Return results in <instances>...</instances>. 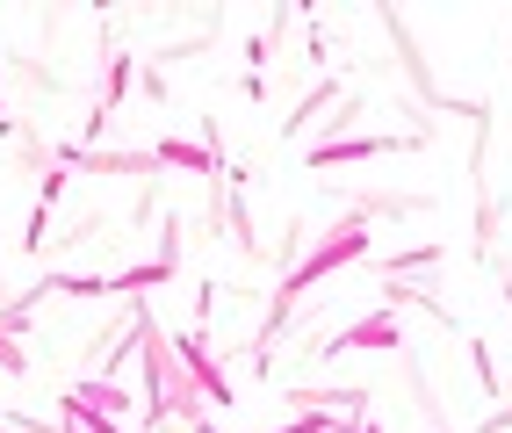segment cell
Listing matches in <instances>:
<instances>
[{
  "instance_id": "7a4b0ae2",
  "label": "cell",
  "mask_w": 512,
  "mask_h": 433,
  "mask_svg": "<svg viewBox=\"0 0 512 433\" xmlns=\"http://www.w3.org/2000/svg\"><path fill=\"white\" fill-rule=\"evenodd\" d=\"M419 138H339V145H311L303 159H311V174H325V166H354V159H383V152H412Z\"/></svg>"
},
{
  "instance_id": "52a82bcc",
  "label": "cell",
  "mask_w": 512,
  "mask_h": 433,
  "mask_svg": "<svg viewBox=\"0 0 512 433\" xmlns=\"http://www.w3.org/2000/svg\"><path fill=\"white\" fill-rule=\"evenodd\" d=\"M332 102H339V80H318V87L296 102V116H289L282 130H289V138H303V130H311V116H318V109H332Z\"/></svg>"
},
{
  "instance_id": "277c9868",
  "label": "cell",
  "mask_w": 512,
  "mask_h": 433,
  "mask_svg": "<svg viewBox=\"0 0 512 433\" xmlns=\"http://www.w3.org/2000/svg\"><path fill=\"white\" fill-rule=\"evenodd\" d=\"M174 354H181V376H188L195 390H210V405H231V383L217 376V361H210V347H202V332H188Z\"/></svg>"
},
{
  "instance_id": "2e32d148",
  "label": "cell",
  "mask_w": 512,
  "mask_h": 433,
  "mask_svg": "<svg viewBox=\"0 0 512 433\" xmlns=\"http://www.w3.org/2000/svg\"><path fill=\"white\" fill-rule=\"evenodd\" d=\"M354 433H383V426H375V419H361V426H354Z\"/></svg>"
},
{
  "instance_id": "9c48e42d",
  "label": "cell",
  "mask_w": 512,
  "mask_h": 433,
  "mask_svg": "<svg viewBox=\"0 0 512 433\" xmlns=\"http://www.w3.org/2000/svg\"><path fill=\"white\" fill-rule=\"evenodd\" d=\"M159 282H174V268H166V260L152 253L145 268H123V275H109V296H116V289H159Z\"/></svg>"
},
{
  "instance_id": "9a60e30c",
  "label": "cell",
  "mask_w": 512,
  "mask_h": 433,
  "mask_svg": "<svg viewBox=\"0 0 512 433\" xmlns=\"http://www.w3.org/2000/svg\"><path fill=\"white\" fill-rule=\"evenodd\" d=\"M484 433H512V405L505 412H484Z\"/></svg>"
},
{
  "instance_id": "4fadbf2b",
  "label": "cell",
  "mask_w": 512,
  "mask_h": 433,
  "mask_svg": "<svg viewBox=\"0 0 512 433\" xmlns=\"http://www.w3.org/2000/svg\"><path fill=\"white\" fill-rule=\"evenodd\" d=\"M44 224H51V210L37 203V210H29V231H22V246H29V253H37V246H44Z\"/></svg>"
},
{
  "instance_id": "7c38bea8",
  "label": "cell",
  "mask_w": 512,
  "mask_h": 433,
  "mask_svg": "<svg viewBox=\"0 0 512 433\" xmlns=\"http://www.w3.org/2000/svg\"><path fill=\"white\" fill-rule=\"evenodd\" d=\"M159 260H166V268H181V217H166V231H159Z\"/></svg>"
},
{
  "instance_id": "30bf717a",
  "label": "cell",
  "mask_w": 512,
  "mask_h": 433,
  "mask_svg": "<svg viewBox=\"0 0 512 433\" xmlns=\"http://www.w3.org/2000/svg\"><path fill=\"white\" fill-rule=\"evenodd\" d=\"M383 304H419V311H433V318H440L433 289H412V282H383Z\"/></svg>"
},
{
  "instance_id": "3957f363",
  "label": "cell",
  "mask_w": 512,
  "mask_h": 433,
  "mask_svg": "<svg viewBox=\"0 0 512 433\" xmlns=\"http://www.w3.org/2000/svg\"><path fill=\"white\" fill-rule=\"evenodd\" d=\"M354 347H404V325L390 318V311H375V318H361V325H347V332H339V340L332 347H318V354H354Z\"/></svg>"
},
{
  "instance_id": "e0dca14e",
  "label": "cell",
  "mask_w": 512,
  "mask_h": 433,
  "mask_svg": "<svg viewBox=\"0 0 512 433\" xmlns=\"http://www.w3.org/2000/svg\"><path fill=\"white\" fill-rule=\"evenodd\" d=\"M0 116H8V109H0Z\"/></svg>"
},
{
  "instance_id": "6da1fadb",
  "label": "cell",
  "mask_w": 512,
  "mask_h": 433,
  "mask_svg": "<svg viewBox=\"0 0 512 433\" xmlns=\"http://www.w3.org/2000/svg\"><path fill=\"white\" fill-rule=\"evenodd\" d=\"M368 246H375V231H368V217H361V210H354L347 224H332L325 239H318L311 253H303L289 275H282V289H275V304H267V325H260V340H253V347H267V332H282V325H289V311L303 304V296H311L325 275H339L347 260H361Z\"/></svg>"
},
{
  "instance_id": "5bb4252c",
  "label": "cell",
  "mask_w": 512,
  "mask_h": 433,
  "mask_svg": "<svg viewBox=\"0 0 512 433\" xmlns=\"http://www.w3.org/2000/svg\"><path fill=\"white\" fill-rule=\"evenodd\" d=\"M476 376H484V390H498V361H491V347L476 340Z\"/></svg>"
},
{
  "instance_id": "8fae6325",
  "label": "cell",
  "mask_w": 512,
  "mask_h": 433,
  "mask_svg": "<svg viewBox=\"0 0 512 433\" xmlns=\"http://www.w3.org/2000/svg\"><path fill=\"white\" fill-rule=\"evenodd\" d=\"M282 433H332V412H325V405H311V412H296Z\"/></svg>"
},
{
  "instance_id": "ba28073f",
  "label": "cell",
  "mask_w": 512,
  "mask_h": 433,
  "mask_svg": "<svg viewBox=\"0 0 512 433\" xmlns=\"http://www.w3.org/2000/svg\"><path fill=\"white\" fill-rule=\"evenodd\" d=\"M73 397H80L87 412H101V419H109V412H130V397H123V390H116L109 376H94V383H80Z\"/></svg>"
},
{
  "instance_id": "5b68a950",
  "label": "cell",
  "mask_w": 512,
  "mask_h": 433,
  "mask_svg": "<svg viewBox=\"0 0 512 433\" xmlns=\"http://www.w3.org/2000/svg\"><path fill=\"white\" fill-rule=\"evenodd\" d=\"M152 159H159V166H195V174H217V152H210V145H188V138H159Z\"/></svg>"
},
{
  "instance_id": "8992f818",
  "label": "cell",
  "mask_w": 512,
  "mask_h": 433,
  "mask_svg": "<svg viewBox=\"0 0 512 433\" xmlns=\"http://www.w3.org/2000/svg\"><path fill=\"white\" fill-rule=\"evenodd\" d=\"M130 73H138V58H130V51H109V80H101V116H116V109H123Z\"/></svg>"
}]
</instances>
